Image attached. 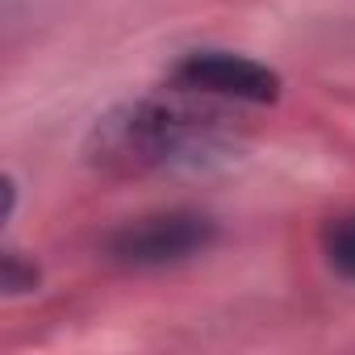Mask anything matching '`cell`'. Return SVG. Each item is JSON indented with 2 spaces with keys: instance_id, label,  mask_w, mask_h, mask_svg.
I'll use <instances>...</instances> for the list:
<instances>
[{
  "instance_id": "cell-1",
  "label": "cell",
  "mask_w": 355,
  "mask_h": 355,
  "mask_svg": "<svg viewBox=\"0 0 355 355\" xmlns=\"http://www.w3.org/2000/svg\"><path fill=\"white\" fill-rule=\"evenodd\" d=\"M234 134L239 125L226 101L171 88V96L121 101L96 117L84 155L109 175L184 171L222 159L234 146Z\"/></svg>"
},
{
  "instance_id": "cell-2",
  "label": "cell",
  "mask_w": 355,
  "mask_h": 355,
  "mask_svg": "<svg viewBox=\"0 0 355 355\" xmlns=\"http://www.w3.org/2000/svg\"><path fill=\"white\" fill-rule=\"evenodd\" d=\"M218 243V222L197 209H159L130 218L105 239V255L117 268L150 272V268H171L205 255Z\"/></svg>"
},
{
  "instance_id": "cell-3",
  "label": "cell",
  "mask_w": 355,
  "mask_h": 355,
  "mask_svg": "<svg viewBox=\"0 0 355 355\" xmlns=\"http://www.w3.org/2000/svg\"><path fill=\"white\" fill-rule=\"evenodd\" d=\"M171 88H184L209 101H226V105H272L280 101V76L239 51H218V46H201L175 59L171 67Z\"/></svg>"
},
{
  "instance_id": "cell-4",
  "label": "cell",
  "mask_w": 355,
  "mask_h": 355,
  "mask_svg": "<svg viewBox=\"0 0 355 355\" xmlns=\"http://www.w3.org/2000/svg\"><path fill=\"white\" fill-rule=\"evenodd\" d=\"M322 255L330 272L355 284V214H338L322 226Z\"/></svg>"
},
{
  "instance_id": "cell-5",
  "label": "cell",
  "mask_w": 355,
  "mask_h": 355,
  "mask_svg": "<svg viewBox=\"0 0 355 355\" xmlns=\"http://www.w3.org/2000/svg\"><path fill=\"white\" fill-rule=\"evenodd\" d=\"M0 288H5V297H26V293H34V288H38V263L9 247L5 255H0Z\"/></svg>"
}]
</instances>
